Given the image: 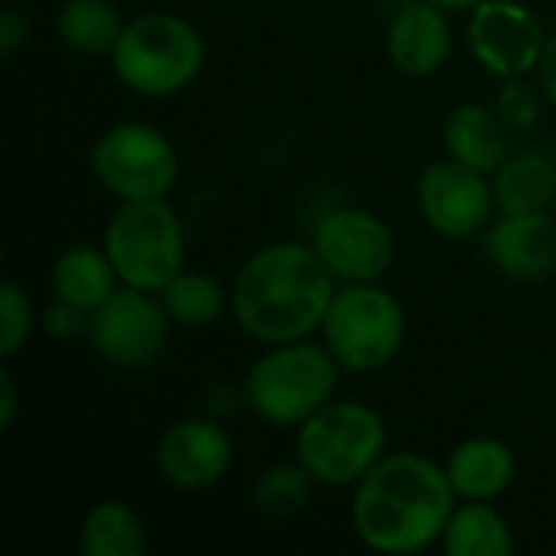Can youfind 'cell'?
<instances>
[{"label": "cell", "mask_w": 556, "mask_h": 556, "mask_svg": "<svg viewBox=\"0 0 556 556\" xmlns=\"http://www.w3.org/2000/svg\"><path fill=\"white\" fill-rule=\"evenodd\" d=\"M453 508L456 492L446 466L420 453H384L355 485L352 528L375 554H424L443 541Z\"/></svg>", "instance_id": "1"}, {"label": "cell", "mask_w": 556, "mask_h": 556, "mask_svg": "<svg viewBox=\"0 0 556 556\" xmlns=\"http://www.w3.org/2000/svg\"><path fill=\"white\" fill-rule=\"evenodd\" d=\"M336 274L313 244L277 241L251 254L231 290L238 326L264 345L309 339L336 300Z\"/></svg>", "instance_id": "2"}, {"label": "cell", "mask_w": 556, "mask_h": 556, "mask_svg": "<svg viewBox=\"0 0 556 556\" xmlns=\"http://www.w3.org/2000/svg\"><path fill=\"white\" fill-rule=\"evenodd\" d=\"M339 371L336 355L309 339L270 345L244 378V401L270 427H300L336 401Z\"/></svg>", "instance_id": "3"}, {"label": "cell", "mask_w": 556, "mask_h": 556, "mask_svg": "<svg viewBox=\"0 0 556 556\" xmlns=\"http://www.w3.org/2000/svg\"><path fill=\"white\" fill-rule=\"evenodd\" d=\"M111 65L117 81L134 94L173 98L199 78L205 65V39L176 13H143L124 26Z\"/></svg>", "instance_id": "4"}, {"label": "cell", "mask_w": 556, "mask_h": 556, "mask_svg": "<svg viewBox=\"0 0 556 556\" xmlns=\"http://www.w3.org/2000/svg\"><path fill=\"white\" fill-rule=\"evenodd\" d=\"M384 453L388 427L362 401H329L296 427V459L326 489H355Z\"/></svg>", "instance_id": "5"}, {"label": "cell", "mask_w": 556, "mask_h": 556, "mask_svg": "<svg viewBox=\"0 0 556 556\" xmlns=\"http://www.w3.org/2000/svg\"><path fill=\"white\" fill-rule=\"evenodd\" d=\"M104 251L124 287L160 293L186 270V231L166 199L121 202L104 228Z\"/></svg>", "instance_id": "6"}, {"label": "cell", "mask_w": 556, "mask_h": 556, "mask_svg": "<svg viewBox=\"0 0 556 556\" xmlns=\"http://www.w3.org/2000/svg\"><path fill=\"white\" fill-rule=\"evenodd\" d=\"M407 319L397 296L378 283H349L336 293L323 339L345 371H381L404 349Z\"/></svg>", "instance_id": "7"}, {"label": "cell", "mask_w": 556, "mask_h": 556, "mask_svg": "<svg viewBox=\"0 0 556 556\" xmlns=\"http://www.w3.org/2000/svg\"><path fill=\"white\" fill-rule=\"evenodd\" d=\"M94 179L121 202L166 199L179 182V153L173 140L143 121L114 124L91 147Z\"/></svg>", "instance_id": "8"}, {"label": "cell", "mask_w": 556, "mask_h": 556, "mask_svg": "<svg viewBox=\"0 0 556 556\" xmlns=\"http://www.w3.org/2000/svg\"><path fill=\"white\" fill-rule=\"evenodd\" d=\"M169 316L156 293L121 287L114 290L91 316H88V339L98 358L114 368H143L150 365L169 336Z\"/></svg>", "instance_id": "9"}, {"label": "cell", "mask_w": 556, "mask_h": 556, "mask_svg": "<svg viewBox=\"0 0 556 556\" xmlns=\"http://www.w3.org/2000/svg\"><path fill=\"white\" fill-rule=\"evenodd\" d=\"M417 208L440 238L466 241L492 225V212L498 208V202L489 173L446 156L433 160L420 173Z\"/></svg>", "instance_id": "10"}, {"label": "cell", "mask_w": 556, "mask_h": 556, "mask_svg": "<svg viewBox=\"0 0 556 556\" xmlns=\"http://www.w3.org/2000/svg\"><path fill=\"white\" fill-rule=\"evenodd\" d=\"M469 49L485 72L525 78L538 72L547 33L531 7L518 0H482L469 13Z\"/></svg>", "instance_id": "11"}, {"label": "cell", "mask_w": 556, "mask_h": 556, "mask_svg": "<svg viewBox=\"0 0 556 556\" xmlns=\"http://www.w3.org/2000/svg\"><path fill=\"white\" fill-rule=\"evenodd\" d=\"M313 248L345 283H378L394 264V235L368 208H332L313 228Z\"/></svg>", "instance_id": "12"}, {"label": "cell", "mask_w": 556, "mask_h": 556, "mask_svg": "<svg viewBox=\"0 0 556 556\" xmlns=\"http://www.w3.org/2000/svg\"><path fill=\"white\" fill-rule=\"evenodd\" d=\"M235 463V440L225 427L189 417L176 420L156 446L160 476L182 492H202L218 485Z\"/></svg>", "instance_id": "13"}, {"label": "cell", "mask_w": 556, "mask_h": 556, "mask_svg": "<svg viewBox=\"0 0 556 556\" xmlns=\"http://www.w3.org/2000/svg\"><path fill=\"white\" fill-rule=\"evenodd\" d=\"M482 251L502 277L541 283L556 274V218L547 212H502L485 228Z\"/></svg>", "instance_id": "14"}, {"label": "cell", "mask_w": 556, "mask_h": 556, "mask_svg": "<svg viewBox=\"0 0 556 556\" xmlns=\"http://www.w3.org/2000/svg\"><path fill=\"white\" fill-rule=\"evenodd\" d=\"M453 52V26L446 10L430 0L404 3L388 23V55L410 78L437 75Z\"/></svg>", "instance_id": "15"}, {"label": "cell", "mask_w": 556, "mask_h": 556, "mask_svg": "<svg viewBox=\"0 0 556 556\" xmlns=\"http://www.w3.org/2000/svg\"><path fill=\"white\" fill-rule=\"evenodd\" d=\"M518 459L508 443L495 437H472L459 443L446 459V476L456 498L495 502L515 482Z\"/></svg>", "instance_id": "16"}, {"label": "cell", "mask_w": 556, "mask_h": 556, "mask_svg": "<svg viewBox=\"0 0 556 556\" xmlns=\"http://www.w3.org/2000/svg\"><path fill=\"white\" fill-rule=\"evenodd\" d=\"M505 121L498 117L495 108L479 104V101H466L456 104L443 124V143H446V156L482 169V173H495L505 160H508V137H505Z\"/></svg>", "instance_id": "17"}, {"label": "cell", "mask_w": 556, "mask_h": 556, "mask_svg": "<svg viewBox=\"0 0 556 556\" xmlns=\"http://www.w3.org/2000/svg\"><path fill=\"white\" fill-rule=\"evenodd\" d=\"M49 283H52V296L55 300H65L78 309H85L88 316L117 290V270L101 248L94 244H72L68 251H62L52 264V274H49Z\"/></svg>", "instance_id": "18"}, {"label": "cell", "mask_w": 556, "mask_h": 556, "mask_svg": "<svg viewBox=\"0 0 556 556\" xmlns=\"http://www.w3.org/2000/svg\"><path fill=\"white\" fill-rule=\"evenodd\" d=\"M495 202L498 212H547L556 202V160L541 150H525L508 156L495 169Z\"/></svg>", "instance_id": "19"}, {"label": "cell", "mask_w": 556, "mask_h": 556, "mask_svg": "<svg viewBox=\"0 0 556 556\" xmlns=\"http://www.w3.org/2000/svg\"><path fill=\"white\" fill-rule=\"evenodd\" d=\"M124 20L114 7V0H65L55 16L59 39L68 52L75 55H111L121 33Z\"/></svg>", "instance_id": "20"}, {"label": "cell", "mask_w": 556, "mask_h": 556, "mask_svg": "<svg viewBox=\"0 0 556 556\" xmlns=\"http://www.w3.org/2000/svg\"><path fill=\"white\" fill-rule=\"evenodd\" d=\"M446 556H511L515 538L508 521L489 502H469L453 508L450 525L443 531Z\"/></svg>", "instance_id": "21"}, {"label": "cell", "mask_w": 556, "mask_h": 556, "mask_svg": "<svg viewBox=\"0 0 556 556\" xmlns=\"http://www.w3.org/2000/svg\"><path fill=\"white\" fill-rule=\"evenodd\" d=\"M78 551L85 556H143L147 528L127 502L111 498L85 515Z\"/></svg>", "instance_id": "22"}, {"label": "cell", "mask_w": 556, "mask_h": 556, "mask_svg": "<svg viewBox=\"0 0 556 556\" xmlns=\"http://www.w3.org/2000/svg\"><path fill=\"white\" fill-rule=\"evenodd\" d=\"M160 303L173 323H179L186 329H205V326H215L222 319L228 296L218 287V280H212L208 274L179 270L160 290Z\"/></svg>", "instance_id": "23"}, {"label": "cell", "mask_w": 556, "mask_h": 556, "mask_svg": "<svg viewBox=\"0 0 556 556\" xmlns=\"http://www.w3.org/2000/svg\"><path fill=\"white\" fill-rule=\"evenodd\" d=\"M313 485H316V479L306 472V466L300 459L296 463H280V466H270L257 479V485H254V505L264 515L287 518V515H296L309 502Z\"/></svg>", "instance_id": "24"}, {"label": "cell", "mask_w": 556, "mask_h": 556, "mask_svg": "<svg viewBox=\"0 0 556 556\" xmlns=\"http://www.w3.org/2000/svg\"><path fill=\"white\" fill-rule=\"evenodd\" d=\"M33 326H36V316H33L29 296L20 290V283L3 280L0 283V355L3 358L16 355L29 342Z\"/></svg>", "instance_id": "25"}, {"label": "cell", "mask_w": 556, "mask_h": 556, "mask_svg": "<svg viewBox=\"0 0 556 556\" xmlns=\"http://www.w3.org/2000/svg\"><path fill=\"white\" fill-rule=\"evenodd\" d=\"M495 111L498 117L505 121V127L511 130H528L538 124V114H541V101H538V91L521 81V78H505L498 98H495Z\"/></svg>", "instance_id": "26"}, {"label": "cell", "mask_w": 556, "mask_h": 556, "mask_svg": "<svg viewBox=\"0 0 556 556\" xmlns=\"http://www.w3.org/2000/svg\"><path fill=\"white\" fill-rule=\"evenodd\" d=\"M39 329L52 339H75L81 332H88V313L65 303V300H55L52 306L42 309L39 316Z\"/></svg>", "instance_id": "27"}, {"label": "cell", "mask_w": 556, "mask_h": 556, "mask_svg": "<svg viewBox=\"0 0 556 556\" xmlns=\"http://www.w3.org/2000/svg\"><path fill=\"white\" fill-rule=\"evenodd\" d=\"M29 42V20L16 7H7L0 16V52L13 59L23 46Z\"/></svg>", "instance_id": "28"}, {"label": "cell", "mask_w": 556, "mask_h": 556, "mask_svg": "<svg viewBox=\"0 0 556 556\" xmlns=\"http://www.w3.org/2000/svg\"><path fill=\"white\" fill-rule=\"evenodd\" d=\"M538 78H541L544 94H547V98L556 104V33L547 36V49H544V55H541Z\"/></svg>", "instance_id": "29"}, {"label": "cell", "mask_w": 556, "mask_h": 556, "mask_svg": "<svg viewBox=\"0 0 556 556\" xmlns=\"http://www.w3.org/2000/svg\"><path fill=\"white\" fill-rule=\"evenodd\" d=\"M16 417V388H13V375L0 371V430L7 433L13 427Z\"/></svg>", "instance_id": "30"}, {"label": "cell", "mask_w": 556, "mask_h": 556, "mask_svg": "<svg viewBox=\"0 0 556 556\" xmlns=\"http://www.w3.org/2000/svg\"><path fill=\"white\" fill-rule=\"evenodd\" d=\"M430 3H437V7H440V10H446V13H463V10L479 7L482 0H430Z\"/></svg>", "instance_id": "31"}, {"label": "cell", "mask_w": 556, "mask_h": 556, "mask_svg": "<svg viewBox=\"0 0 556 556\" xmlns=\"http://www.w3.org/2000/svg\"><path fill=\"white\" fill-rule=\"evenodd\" d=\"M554 208H556V202H554Z\"/></svg>", "instance_id": "32"}]
</instances>
